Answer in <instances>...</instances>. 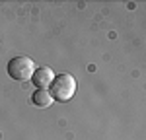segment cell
<instances>
[{
	"instance_id": "obj_1",
	"label": "cell",
	"mask_w": 146,
	"mask_h": 140,
	"mask_svg": "<svg viewBox=\"0 0 146 140\" xmlns=\"http://www.w3.org/2000/svg\"><path fill=\"white\" fill-rule=\"evenodd\" d=\"M47 92L51 93L53 101H58V103H66L74 97L76 93V80L72 74H58L53 78V84L49 86Z\"/></svg>"
},
{
	"instance_id": "obj_3",
	"label": "cell",
	"mask_w": 146,
	"mask_h": 140,
	"mask_svg": "<svg viewBox=\"0 0 146 140\" xmlns=\"http://www.w3.org/2000/svg\"><path fill=\"white\" fill-rule=\"evenodd\" d=\"M55 78V72L49 66H35V72L31 76V84H33L37 90H49V86L53 84Z\"/></svg>"
},
{
	"instance_id": "obj_2",
	"label": "cell",
	"mask_w": 146,
	"mask_h": 140,
	"mask_svg": "<svg viewBox=\"0 0 146 140\" xmlns=\"http://www.w3.org/2000/svg\"><path fill=\"white\" fill-rule=\"evenodd\" d=\"M6 72H8V76H10L12 80L27 82V80H31V76H33V72H35V62L29 57L20 55V57H14L8 60Z\"/></svg>"
},
{
	"instance_id": "obj_4",
	"label": "cell",
	"mask_w": 146,
	"mask_h": 140,
	"mask_svg": "<svg viewBox=\"0 0 146 140\" xmlns=\"http://www.w3.org/2000/svg\"><path fill=\"white\" fill-rule=\"evenodd\" d=\"M31 103L35 107L45 109V107H49V105L53 103V97H51V93L47 92V90H35L33 95H31Z\"/></svg>"
}]
</instances>
